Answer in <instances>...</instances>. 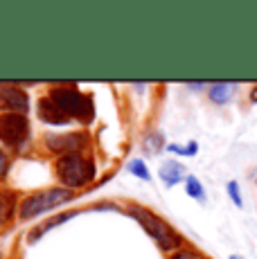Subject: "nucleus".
<instances>
[{
    "label": "nucleus",
    "instance_id": "f257e3e1",
    "mask_svg": "<svg viewBox=\"0 0 257 259\" xmlns=\"http://www.w3.org/2000/svg\"><path fill=\"white\" fill-rule=\"evenodd\" d=\"M128 214H131V217L136 219V221L140 223L142 228H145L147 235L154 239V241L162 248V250H174V248L181 243V237L176 235V232L172 230V228L167 226V223L162 221L160 217H156V214L149 212L147 207L131 205V207H128Z\"/></svg>",
    "mask_w": 257,
    "mask_h": 259
},
{
    "label": "nucleus",
    "instance_id": "f03ea898",
    "mask_svg": "<svg viewBox=\"0 0 257 259\" xmlns=\"http://www.w3.org/2000/svg\"><path fill=\"white\" fill-rule=\"evenodd\" d=\"M50 99L57 104V106H61L63 111L70 115V119L75 117L81 124L93 122V117H95L93 102L86 97V95L79 93L77 88H72V86H57V88H52V91H50Z\"/></svg>",
    "mask_w": 257,
    "mask_h": 259
},
{
    "label": "nucleus",
    "instance_id": "7ed1b4c3",
    "mask_svg": "<svg viewBox=\"0 0 257 259\" xmlns=\"http://www.w3.org/2000/svg\"><path fill=\"white\" fill-rule=\"evenodd\" d=\"M93 174H95L93 162L81 158L79 153L61 156L57 162V176H59V181L66 185V189L86 185L88 181H93Z\"/></svg>",
    "mask_w": 257,
    "mask_h": 259
},
{
    "label": "nucleus",
    "instance_id": "20e7f679",
    "mask_svg": "<svg viewBox=\"0 0 257 259\" xmlns=\"http://www.w3.org/2000/svg\"><path fill=\"white\" fill-rule=\"evenodd\" d=\"M72 198V192L70 189H46V192H36L32 194L29 198L23 201V207H21V219H34L38 217V214L52 210V207L57 205H63L66 201H70Z\"/></svg>",
    "mask_w": 257,
    "mask_h": 259
},
{
    "label": "nucleus",
    "instance_id": "39448f33",
    "mask_svg": "<svg viewBox=\"0 0 257 259\" xmlns=\"http://www.w3.org/2000/svg\"><path fill=\"white\" fill-rule=\"evenodd\" d=\"M29 136L27 117L21 113H3L0 115V140L9 147H21Z\"/></svg>",
    "mask_w": 257,
    "mask_h": 259
},
{
    "label": "nucleus",
    "instance_id": "423d86ee",
    "mask_svg": "<svg viewBox=\"0 0 257 259\" xmlns=\"http://www.w3.org/2000/svg\"><path fill=\"white\" fill-rule=\"evenodd\" d=\"M46 144L50 151L63 153V156H70V153H77L79 149H83L88 144L86 133H52V136H46Z\"/></svg>",
    "mask_w": 257,
    "mask_h": 259
},
{
    "label": "nucleus",
    "instance_id": "0eeeda50",
    "mask_svg": "<svg viewBox=\"0 0 257 259\" xmlns=\"http://www.w3.org/2000/svg\"><path fill=\"white\" fill-rule=\"evenodd\" d=\"M0 108H7L9 113H21L25 115L29 108L27 93L12 83H0Z\"/></svg>",
    "mask_w": 257,
    "mask_h": 259
},
{
    "label": "nucleus",
    "instance_id": "6e6552de",
    "mask_svg": "<svg viewBox=\"0 0 257 259\" xmlns=\"http://www.w3.org/2000/svg\"><path fill=\"white\" fill-rule=\"evenodd\" d=\"M38 117L43 119V122L48 124H54V126H61V124H68L70 122V115H68L66 111H63L61 106H57V104L52 102L50 97H43L38 99Z\"/></svg>",
    "mask_w": 257,
    "mask_h": 259
},
{
    "label": "nucleus",
    "instance_id": "1a4fd4ad",
    "mask_svg": "<svg viewBox=\"0 0 257 259\" xmlns=\"http://www.w3.org/2000/svg\"><path fill=\"white\" fill-rule=\"evenodd\" d=\"M160 178H162V183H167V185H176V183L183 178V167L179 162H165V165L160 167Z\"/></svg>",
    "mask_w": 257,
    "mask_h": 259
},
{
    "label": "nucleus",
    "instance_id": "9d476101",
    "mask_svg": "<svg viewBox=\"0 0 257 259\" xmlns=\"http://www.w3.org/2000/svg\"><path fill=\"white\" fill-rule=\"evenodd\" d=\"M77 212H70V214H59V217H54L52 221H48V223H43V226H38L34 232H29V241H38L41 239L43 232H48V230H52L54 226H59V223H63V221H68V219H72Z\"/></svg>",
    "mask_w": 257,
    "mask_h": 259
},
{
    "label": "nucleus",
    "instance_id": "9b49d317",
    "mask_svg": "<svg viewBox=\"0 0 257 259\" xmlns=\"http://www.w3.org/2000/svg\"><path fill=\"white\" fill-rule=\"evenodd\" d=\"M232 97V86L230 83H212L210 88V99L217 104H226Z\"/></svg>",
    "mask_w": 257,
    "mask_h": 259
},
{
    "label": "nucleus",
    "instance_id": "f8f14e48",
    "mask_svg": "<svg viewBox=\"0 0 257 259\" xmlns=\"http://www.w3.org/2000/svg\"><path fill=\"white\" fill-rule=\"evenodd\" d=\"M185 192L190 194V196H194L196 201H203V198H205L203 187H201V183L196 181L194 176H190V178H187V181H185Z\"/></svg>",
    "mask_w": 257,
    "mask_h": 259
},
{
    "label": "nucleus",
    "instance_id": "ddd939ff",
    "mask_svg": "<svg viewBox=\"0 0 257 259\" xmlns=\"http://www.w3.org/2000/svg\"><path fill=\"white\" fill-rule=\"evenodd\" d=\"M128 171H131L133 176L142 178V181H149V178H151L149 169H147V165L142 160H131V162H128Z\"/></svg>",
    "mask_w": 257,
    "mask_h": 259
},
{
    "label": "nucleus",
    "instance_id": "4468645a",
    "mask_svg": "<svg viewBox=\"0 0 257 259\" xmlns=\"http://www.w3.org/2000/svg\"><path fill=\"white\" fill-rule=\"evenodd\" d=\"M169 151L174 153H181V156H194L196 153V142H190L187 147H179V144H172V147H167Z\"/></svg>",
    "mask_w": 257,
    "mask_h": 259
},
{
    "label": "nucleus",
    "instance_id": "2eb2a0df",
    "mask_svg": "<svg viewBox=\"0 0 257 259\" xmlns=\"http://www.w3.org/2000/svg\"><path fill=\"white\" fill-rule=\"evenodd\" d=\"M228 194L232 196L235 205H237V207H241V194H239V187H237V183H228Z\"/></svg>",
    "mask_w": 257,
    "mask_h": 259
},
{
    "label": "nucleus",
    "instance_id": "dca6fc26",
    "mask_svg": "<svg viewBox=\"0 0 257 259\" xmlns=\"http://www.w3.org/2000/svg\"><path fill=\"white\" fill-rule=\"evenodd\" d=\"M7 171H9V158L0 151V178L7 176Z\"/></svg>",
    "mask_w": 257,
    "mask_h": 259
},
{
    "label": "nucleus",
    "instance_id": "f3484780",
    "mask_svg": "<svg viewBox=\"0 0 257 259\" xmlns=\"http://www.w3.org/2000/svg\"><path fill=\"white\" fill-rule=\"evenodd\" d=\"M172 259H205V257H203V255H199V252L185 250V252H179V255H174Z\"/></svg>",
    "mask_w": 257,
    "mask_h": 259
},
{
    "label": "nucleus",
    "instance_id": "a211bd4d",
    "mask_svg": "<svg viewBox=\"0 0 257 259\" xmlns=\"http://www.w3.org/2000/svg\"><path fill=\"white\" fill-rule=\"evenodd\" d=\"M250 97H253V102H257V86H255V91H253V95H250Z\"/></svg>",
    "mask_w": 257,
    "mask_h": 259
},
{
    "label": "nucleus",
    "instance_id": "6ab92c4d",
    "mask_svg": "<svg viewBox=\"0 0 257 259\" xmlns=\"http://www.w3.org/2000/svg\"><path fill=\"white\" fill-rule=\"evenodd\" d=\"M230 259H241L239 255H230Z\"/></svg>",
    "mask_w": 257,
    "mask_h": 259
}]
</instances>
